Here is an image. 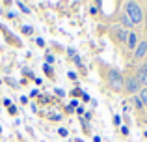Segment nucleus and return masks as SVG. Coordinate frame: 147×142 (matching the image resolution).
Here are the masks:
<instances>
[{"instance_id": "obj_2", "label": "nucleus", "mask_w": 147, "mask_h": 142, "mask_svg": "<svg viewBox=\"0 0 147 142\" xmlns=\"http://www.w3.org/2000/svg\"><path fill=\"white\" fill-rule=\"evenodd\" d=\"M123 10H125V15L132 21V24H140V22H144V7L140 6L138 2H134V0H129V2L123 4Z\"/></svg>"}, {"instance_id": "obj_8", "label": "nucleus", "mask_w": 147, "mask_h": 142, "mask_svg": "<svg viewBox=\"0 0 147 142\" xmlns=\"http://www.w3.org/2000/svg\"><path fill=\"white\" fill-rule=\"evenodd\" d=\"M119 24H121V28H125V30H130V28L134 26V24H132V21H130V19L127 17L125 13H123L121 17H119Z\"/></svg>"}, {"instance_id": "obj_17", "label": "nucleus", "mask_w": 147, "mask_h": 142, "mask_svg": "<svg viewBox=\"0 0 147 142\" xmlns=\"http://www.w3.org/2000/svg\"><path fill=\"white\" fill-rule=\"evenodd\" d=\"M145 58H147V54H145Z\"/></svg>"}, {"instance_id": "obj_16", "label": "nucleus", "mask_w": 147, "mask_h": 142, "mask_svg": "<svg viewBox=\"0 0 147 142\" xmlns=\"http://www.w3.org/2000/svg\"><path fill=\"white\" fill-rule=\"evenodd\" d=\"M119 122H121V120H119V116H114V124H115V125H119Z\"/></svg>"}, {"instance_id": "obj_12", "label": "nucleus", "mask_w": 147, "mask_h": 142, "mask_svg": "<svg viewBox=\"0 0 147 142\" xmlns=\"http://www.w3.org/2000/svg\"><path fill=\"white\" fill-rule=\"evenodd\" d=\"M144 24L147 26V6L144 7Z\"/></svg>"}, {"instance_id": "obj_11", "label": "nucleus", "mask_w": 147, "mask_h": 142, "mask_svg": "<svg viewBox=\"0 0 147 142\" xmlns=\"http://www.w3.org/2000/svg\"><path fill=\"white\" fill-rule=\"evenodd\" d=\"M17 6L21 7V10L24 11V13H30V10H28V7H26V6H24V4H22V2H17Z\"/></svg>"}, {"instance_id": "obj_9", "label": "nucleus", "mask_w": 147, "mask_h": 142, "mask_svg": "<svg viewBox=\"0 0 147 142\" xmlns=\"http://www.w3.org/2000/svg\"><path fill=\"white\" fill-rule=\"evenodd\" d=\"M130 103L134 105V109H136L138 112H144V109H145V107H144V103L140 101V97H138V95H132V97H130Z\"/></svg>"}, {"instance_id": "obj_10", "label": "nucleus", "mask_w": 147, "mask_h": 142, "mask_svg": "<svg viewBox=\"0 0 147 142\" xmlns=\"http://www.w3.org/2000/svg\"><path fill=\"white\" fill-rule=\"evenodd\" d=\"M138 97H140V101L144 103V107H147V88H142L140 94H138Z\"/></svg>"}, {"instance_id": "obj_6", "label": "nucleus", "mask_w": 147, "mask_h": 142, "mask_svg": "<svg viewBox=\"0 0 147 142\" xmlns=\"http://www.w3.org/2000/svg\"><path fill=\"white\" fill-rule=\"evenodd\" d=\"M147 54V39H140L138 47L134 49V58L136 60H144Z\"/></svg>"}, {"instance_id": "obj_19", "label": "nucleus", "mask_w": 147, "mask_h": 142, "mask_svg": "<svg viewBox=\"0 0 147 142\" xmlns=\"http://www.w3.org/2000/svg\"><path fill=\"white\" fill-rule=\"evenodd\" d=\"M145 64H147V62H145Z\"/></svg>"}, {"instance_id": "obj_4", "label": "nucleus", "mask_w": 147, "mask_h": 142, "mask_svg": "<svg viewBox=\"0 0 147 142\" xmlns=\"http://www.w3.org/2000/svg\"><path fill=\"white\" fill-rule=\"evenodd\" d=\"M112 37H114L115 43H127L129 32H127L125 28H121V26H117V28H114V32H112Z\"/></svg>"}, {"instance_id": "obj_15", "label": "nucleus", "mask_w": 147, "mask_h": 142, "mask_svg": "<svg viewBox=\"0 0 147 142\" xmlns=\"http://www.w3.org/2000/svg\"><path fill=\"white\" fill-rule=\"evenodd\" d=\"M47 62H49V64H52V62H54V56H52V54H49V56H47Z\"/></svg>"}, {"instance_id": "obj_18", "label": "nucleus", "mask_w": 147, "mask_h": 142, "mask_svg": "<svg viewBox=\"0 0 147 142\" xmlns=\"http://www.w3.org/2000/svg\"><path fill=\"white\" fill-rule=\"evenodd\" d=\"M145 28H147V26H145Z\"/></svg>"}, {"instance_id": "obj_13", "label": "nucleus", "mask_w": 147, "mask_h": 142, "mask_svg": "<svg viewBox=\"0 0 147 142\" xmlns=\"http://www.w3.org/2000/svg\"><path fill=\"white\" fill-rule=\"evenodd\" d=\"M22 32L24 34H32V28H30V26H22Z\"/></svg>"}, {"instance_id": "obj_1", "label": "nucleus", "mask_w": 147, "mask_h": 142, "mask_svg": "<svg viewBox=\"0 0 147 142\" xmlns=\"http://www.w3.org/2000/svg\"><path fill=\"white\" fill-rule=\"evenodd\" d=\"M104 79H106V84L112 92H123V84H125V77L119 69L115 67H108L106 73H104Z\"/></svg>"}, {"instance_id": "obj_14", "label": "nucleus", "mask_w": 147, "mask_h": 142, "mask_svg": "<svg viewBox=\"0 0 147 142\" xmlns=\"http://www.w3.org/2000/svg\"><path fill=\"white\" fill-rule=\"evenodd\" d=\"M58 133H60V137H67V129H63V127H61Z\"/></svg>"}, {"instance_id": "obj_5", "label": "nucleus", "mask_w": 147, "mask_h": 142, "mask_svg": "<svg viewBox=\"0 0 147 142\" xmlns=\"http://www.w3.org/2000/svg\"><path fill=\"white\" fill-rule=\"evenodd\" d=\"M134 75H136L138 82L142 84V88H147V64H142V66L136 69Z\"/></svg>"}, {"instance_id": "obj_7", "label": "nucleus", "mask_w": 147, "mask_h": 142, "mask_svg": "<svg viewBox=\"0 0 147 142\" xmlns=\"http://www.w3.org/2000/svg\"><path fill=\"white\" fill-rule=\"evenodd\" d=\"M138 43H140V37H138V34L130 30V32H129V37H127V47H129L130 51L134 52V49L138 47Z\"/></svg>"}, {"instance_id": "obj_3", "label": "nucleus", "mask_w": 147, "mask_h": 142, "mask_svg": "<svg viewBox=\"0 0 147 142\" xmlns=\"http://www.w3.org/2000/svg\"><path fill=\"white\" fill-rule=\"evenodd\" d=\"M140 90H142V84L138 82L136 75L125 77V84H123V92H125V94H129L130 97H132V95H138V94H140Z\"/></svg>"}]
</instances>
